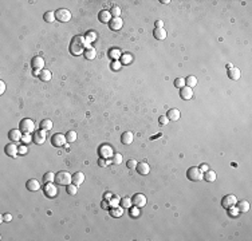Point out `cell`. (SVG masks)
Instances as JSON below:
<instances>
[{
    "label": "cell",
    "instance_id": "obj_1",
    "mask_svg": "<svg viewBox=\"0 0 252 241\" xmlns=\"http://www.w3.org/2000/svg\"><path fill=\"white\" fill-rule=\"evenodd\" d=\"M87 47H90V44L86 43V40H85V36H75L73 40H71V44H70V52L73 54L74 56H79L82 55L85 52Z\"/></svg>",
    "mask_w": 252,
    "mask_h": 241
},
{
    "label": "cell",
    "instance_id": "obj_2",
    "mask_svg": "<svg viewBox=\"0 0 252 241\" xmlns=\"http://www.w3.org/2000/svg\"><path fill=\"white\" fill-rule=\"evenodd\" d=\"M55 182L58 185H63V186H67L73 182V176L69 173V172H59L55 174Z\"/></svg>",
    "mask_w": 252,
    "mask_h": 241
},
{
    "label": "cell",
    "instance_id": "obj_3",
    "mask_svg": "<svg viewBox=\"0 0 252 241\" xmlns=\"http://www.w3.org/2000/svg\"><path fill=\"white\" fill-rule=\"evenodd\" d=\"M19 129H20V131L23 133V134H31V133L35 131V123H34L32 119L24 118V119L20 120Z\"/></svg>",
    "mask_w": 252,
    "mask_h": 241
},
{
    "label": "cell",
    "instance_id": "obj_4",
    "mask_svg": "<svg viewBox=\"0 0 252 241\" xmlns=\"http://www.w3.org/2000/svg\"><path fill=\"white\" fill-rule=\"evenodd\" d=\"M187 177H188V180H191V181L199 182V181H201L202 178H204V173L200 170V168H195V166H193V168H189L188 169Z\"/></svg>",
    "mask_w": 252,
    "mask_h": 241
},
{
    "label": "cell",
    "instance_id": "obj_5",
    "mask_svg": "<svg viewBox=\"0 0 252 241\" xmlns=\"http://www.w3.org/2000/svg\"><path fill=\"white\" fill-rule=\"evenodd\" d=\"M55 17L56 20L66 23V21H70L71 19V12L69 10H66V8H59L58 11H55Z\"/></svg>",
    "mask_w": 252,
    "mask_h": 241
},
{
    "label": "cell",
    "instance_id": "obj_6",
    "mask_svg": "<svg viewBox=\"0 0 252 241\" xmlns=\"http://www.w3.org/2000/svg\"><path fill=\"white\" fill-rule=\"evenodd\" d=\"M67 144V139H66V135H63L62 133H56L51 137V145L55 146V147H62L63 145Z\"/></svg>",
    "mask_w": 252,
    "mask_h": 241
},
{
    "label": "cell",
    "instance_id": "obj_7",
    "mask_svg": "<svg viewBox=\"0 0 252 241\" xmlns=\"http://www.w3.org/2000/svg\"><path fill=\"white\" fill-rule=\"evenodd\" d=\"M31 67L34 69L35 74H39L42 70H44V59L42 56H34L32 60H31Z\"/></svg>",
    "mask_w": 252,
    "mask_h": 241
},
{
    "label": "cell",
    "instance_id": "obj_8",
    "mask_svg": "<svg viewBox=\"0 0 252 241\" xmlns=\"http://www.w3.org/2000/svg\"><path fill=\"white\" fill-rule=\"evenodd\" d=\"M132 202H133V206H137V208H143L146 205V202H148V200H146V197L143 196L142 193H138V194H136L134 197L132 198Z\"/></svg>",
    "mask_w": 252,
    "mask_h": 241
},
{
    "label": "cell",
    "instance_id": "obj_9",
    "mask_svg": "<svg viewBox=\"0 0 252 241\" xmlns=\"http://www.w3.org/2000/svg\"><path fill=\"white\" fill-rule=\"evenodd\" d=\"M236 202H237L236 196H233V194H228V196H225V197L223 198V201H221V205H223V206L225 208V209H229V208L235 206Z\"/></svg>",
    "mask_w": 252,
    "mask_h": 241
},
{
    "label": "cell",
    "instance_id": "obj_10",
    "mask_svg": "<svg viewBox=\"0 0 252 241\" xmlns=\"http://www.w3.org/2000/svg\"><path fill=\"white\" fill-rule=\"evenodd\" d=\"M43 190H44V194H46L47 197H50V198L55 197V196L58 194V189H56V186L54 185L52 182H47V184L44 185Z\"/></svg>",
    "mask_w": 252,
    "mask_h": 241
},
{
    "label": "cell",
    "instance_id": "obj_11",
    "mask_svg": "<svg viewBox=\"0 0 252 241\" xmlns=\"http://www.w3.org/2000/svg\"><path fill=\"white\" fill-rule=\"evenodd\" d=\"M122 26H124V20L121 17H113L109 23V27L111 31H119L122 28Z\"/></svg>",
    "mask_w": 252,
    "mask_h": 241
},
{
    "label": "cell",
    "instance_id": "obj_12",
    "mask_svg": "<svg viewBox=\"0 0 252 241\" xmlns=\"http://www.w3.org/2000/svg\"><path fill=\"white\" fill-rule=\"evenodd\" d=\"M8 138H10L12 142H19V141H22V138H23V133L20 131V129H12V130L8 133Z\"/></svg>",
    "mask_w": 252,
    "mask_h": 241
},
{
    "label": "cell",
    "instance_id": "obj_13",
    "mask_svg": "<svg viewBox=\"0 0 252 241\" xmlns=\"http://www.w3.org/2000/svg\"><path fill=\"white\" fill-rule=\"evenodd\" d=\"M32 138H34L32 141H34L36 145H42V144H44V141H46V131L40 129L39 131H35V134H34Z\"/></svg>",
    "mask_w": 252,
    "mask_h": 241
},
{
    "label": "cell",
    "instance_id": "obj_14",
    "mask_svg": "<svg viewBox=\"0 0 252 241\" xmlns=\"http://www.w3.org/2000/svg\"><path fill=\"white\" fill-rule=\"evenodd\" d=\"M180 97H181L184 101H189V99H192V97H193V88L188 87V86L182 87L181 90H180Z\"/></svg>",
    "mask_w": 252,
    "mask_h": 241
},
{
    "label": "cell",
    "instance_id": "obj_15",
    "mask_svg": "<svg viewBox=\"0 0 252 241\" xmlns=\"http://www.w3.org/2000/svg\"><path fill=\"white\" fill-rule=\"evenodd\" d=\"M26 187L30 191H38L40 189V182L38 180H35V178H31V180L27 181L26 184Z\"/></svg>",
    "mask_w": 252,
    "mask_h": 241
},
{
    "label": "cell",
    "instance_id": "obj_16",
    "mask_svg": "<svg viewBox=\"0 0 252 241\" xmlns=\"http://www.w3.org/2000/svg\"><path fill=\"white\" fill-rule=\"evenodd\" d=\"M136 169L141 176H146V174H149V172H150V166L146 162H138Z\"/></svg>",
    "mask_w": 252,
    "mask_h": 241
},
{
    "label": "cell",
    "instance_id": "obj_17",
    "mask_svg": "<svg viewBox=\"0 0 252 241\" xmlns=\"http://www.w3.org/2000/svg\"><path fill=\"white\" fill-rule=\"evenodd\" d=\"M17 153H19V147L15 144H8L6 146V154L10 155V157H16Z\"/></svg>",
    "mask_w": 252,
    "mask_h": 241
},
{
    "label": "cell",
    "instance_id": "obj_18",
    "mask_svg": "<svg viewBox=\"0 0 252 241\" xmlns=\"http://www.w3.org/2000/svg\"><path fill=\"white\" fill-rule=\"evenodd\" d=\"M98 19H99L101 23H110V20L113 19V16H111L110 11L103 10V11L99 12V15H98Z\"/></svg>",
    "mask_w": 252,
    "mask_h": 241
},
{
    "label": "cell",
    "instance_id": "obj_19",
    "mask_svg": "<svg viewBox=\"0 0 252 241\" xmlns=\"http://www.w3.org/2000/svg\"><path fill=\"white\" fill-rule=\"evenodd\" d=\"M134 139V134L132 131H125L122 134V137H121V142H122L124 145H130Z\"/></svg>",
    "mask_w": 252,
    "mask_h": 241
},
{
    "label": "cell",
    "instance_id": "obj_20",
    "mask_svg": "<svg viewBox=\"0 0 252 241\" xmlns=\"http://www.w3.org/2000/svg\"><path fill=\"white\" fill-rule=\"evenodd\" d=\"M235 206L237 208V210L241 212V213H245V212L250 210V202H248V201H244V200L239 201V202H236Z\"/></svg>",
    "mask_w": 252,
    "mask_h": 241
},
{
    "label": "cell",
    "instance_id": "obj_21",
    "mask_svg": "<svg viewBox=\"0 0 252 241\" xmlns=\"http://www.w3.org/2000/svg\"><path fill=\"white\" fill-rule=\"evenodd\" d=\"M83 181H85V174H83L82 172H76L74 176H73V184H75L76 186L82 185Z\"/></svg>",
    "mask_w": 252,
    "mask_h": 241
},
{
    "label": "cell",
    "instance_id": "obj_22",
    "mask_svg": "<svg viewBox=\"0 0 252 241\" xmlns=\"http://www.w3.org/2000/svg\"><path fill=\"white\" fill-rule=\"evenodd\" d=\"M166 117L169 118V120H178L180 117H181V113H180L178 109H170L168 111V115Z\"/></svg>",
    "mask_w": 252,
    "mask_h": 241
},
{
    "label": "cell",
    "instance_id": "obj_23",
    "mask_svg": "<svg viewBox=\"0 0 252 241\" xmlns=\"http://www.w3.org/2000/svg\"><path fill=\"white\" fill-rule=\"evenodd\" d=\"M240 75H241V73H240V70L237 69V67H232V69L228 70V77L231 78L232 80H237L240 78Z\"/></svg>",
    "mask_w": 252,
    "mask_h": 241
},
{
    "label": "cell",
    "instance_id": "obj_24",
    "mask_svg": "<svg viewBox=\"0 0 252 241\" xmlns=\"http://www.w3.org/2000/svg\"><path fill=\"white\" fill-rule=\"evenodd\" d=\"M38 77L40 78V80H43V82H48V80L51 79V77H52V74H51V71L50 70H42L40 73L38 74Z\"/></svg>",
    "mask_w": 252,
    "mask_h": 241
},
{
    "label": "cell",
    "instance_id": "obj_25",
    "mask_svg": "<svg viewBox=\"0 0 252 241\" xmlns=\"http://www.w3.org/2000/svg\"><path fill=\"white\" fill-rule=\"evenodd\" d=\"M153 35H154V38L157 40H164L166 38V31L165 28H156L153 31Z\"/></svg>",
    "mask_w": 252,
    "mask_h": 241
},
{
    "label": "cell",
    "instance_id": "obj_26",
    "mask_svg": "<svg viewBox=\"0 0 252 241\" xmlns=\"http://www.w3.org/2000/svg\"><path fill=\"white\" fill-rule=\"evenodd\" d=\"M83 55H85V58H86V59H89V60H93L94 58H95L97 52H95V50H94L93 47H87L86 50H85Z\"/></svg>",
    "mask_w": 252,
    "mask_h": 241
},
{
    "label": "cell",
    "instance_id": "obj_27",
    "mask_svg": "<svg viewBox=\"0 0 252 241\" xmlns=\"http://www.w3.org/2000/svg\"><path fill=\"white\" fill-rule=\"evenodd\" d=\"M40 129L44 131H50L52 129V122L51 119H43L42 122H40Z\"/></svg>",
    "mask_w": 252,
    "mask_h": 241
},
{
    "label": "cell",
    "instance_id": "obj_28",
    "mask_svg": "<svg viewBox=\"0 0 252 241\" xmlns=\"http://www.w3.org/2000/svg\"><path fill=\"white\" fill-rule=\"evenodd\" d=\"M204 180L208 182H215L216 181V173L213 170H206L204 173Z\"/></svg>",
    "mask_w": 252,
    "mask_h": 241
},
{
    "label": "cell",
    "instance_id": "obj_29",
    "mask_svg": "<svg viewBox=\"0 0 252 241\" xmlns=\"http://www.w3.org/2000/svg\"><path fill=\"white\" fill-rule=\"evenodd\" d=\"M76 138H78V135H76V131H74V130L67 131V134H66L67 144H73V142H75V141H76Z\"/></svg>",
    "mask_w": 252,
    "mask_h": 241
},
{
    "label": "cell",
    "instance_id": "obj_30",
    "mask_svg": "<svg viewBox=\"0 0 252 241\" xmlns=\"http://www.w3.org/2000/svg\"><path fill=\"white\" fill-rule=\"evenodd\" d=\"M95 39H97V32H95V31H89V32L85 35V40H86L87 44L93 43Z\"/></svg>",
    "mask_w": 252,
    "mask_h": 241
},
{
    "label": "cell",
    "instance_id": "obj_31",
    "mask_svg": "<svg viewBox=\"0 0 252 241\" xmlns=\"http://www.w3.org/2000/svg\"><path fill=\"white\" fill-rule=\"evenodd\" d=\"M185 84H187L188 87L193 88L195 86H197V78H196V77H193V75H189V77L185 79Z\"/></svg>",
    "mask_w": 252,
    "mask_h": 241
},
{
    "label": "cell",
    "instance_id": "obj_32",
    "mask_svg": "<svg viewBox=\"0 0 252 241\" xmlns=\"http://www.w3.org/2000/svg\"><path fill=\"white\" fill-rule=\"evenodd\" d=\"M122 213H124V208L122 206H114L110 210V214L113 217H121V216H122Z\"/></svg>",
    "mask_w": 252,
    "mask_h": 241
},
{
    "label": "cell",
    "instance_id": "obj_33",
    "mask_svg": "<svg viewBox=\"0 0 252 241\" xmlns=\"http://www.w3.org/2000/svg\"><path fill=\"white\" fill-rule=\"evenodd\" d=\"M66 190H67V194H70V196H75V194H76V191H78V186L71 182L70 185H67V186H66Z\"/></svg>",
    "mask_w": 252,
    "mask_h": 241
},
{
    "label": "cell",
    "instance_id": "obj_34",
    "mask_svg": "<svg viewBox=\"0 0 252 241\" xmlns=\"http://www.w3.org/2000/svg\"><path fill=\"white\" fill-rule=\"evenodd\" d=\"M43 181H44V184H47V182H54L55 181V174L52 172H47L43 176Z\"/></svg>",
    "mask_w": 252,
    "mask_h": 241
},
{
    "label": "cell",
    "instance_id": "obj_35",
    "mask_svg": "<svg viewBox=\"0 0 252 241\" xmlns=\"http://www.w3.org/2000/svg\"><path fill=\"white\" fill-rule=\"evenodd\" d=\"M56 17H55V12H52V11H47L46 13H44V20L47 21V23H52L54 20H55Z\"/></svg>",
    "mask_w": 252,
    "mask_h": 241
},
{
    "label": "cell",
    "instance_id": "obj_36",
    "mask_svg": "<svg viewBox=\"0 0 252 241\" xmlns=\"http://www.w3.org/2000/svg\"><path fill=\"white\" fill-rule=\"evenodd\" d=\"M121 60H122L124 64H129V63H132L133 56L130 54H124V55H121Z\"/></svg>",
    "mask_w": 252,
    "mask_h": 241
},
{
    "label": "cell",
    "instance_id": "obj_37",
    "mask_svg": "<svg viewBox=\"0 0 252 241\" xmlns=\"http://www.w3.org/2000/svg\"><path fill=\"white\" fill-rule=\"evenodd\" d=\"M110 13H111V16L113 17H121V8L118 6H114L113 8H111Z\"/></svg>",
    "mask_w": 252,
    "mask_h": 241
},
{
    "label": "cell",
    "instance_id": "obj_38",
    "mask_svg": "<svg viewBox=\"0 0 252 241\" xmlns=\"http://www.w3.org/2000/svg\"><path fill=\"white\" fill-rule=\"evenodd\" d=\"M111 161H113V163H115V165L122 163V155L119 153H115V154H113V157H111Z\"/></svg>",
    "mask_w": 252,
    "mask_h": 241
},
{
    "label": "cell",
    "instance_id": "obj_39",
    "mask_svg": "<svg viewBox=\"0 0 252 241\" xmlns=\"http://www.w3.org/2000/svg\"><path fill=\"white\" fill-rule=\"evenodd\" d=\"M132 205H133L132 200L128 198V197H125V198L121 200V206H122V208H130V206H132Z\"/></svg>",
    "mask_w": 252,
    "mask_h": 241
},
{
    "label": "cell",
    "instance_id": "obj_40",
    "mask_svg": "<svg viewBox=\"0 0 252 241\" xmlns=\"http://www.w3.org/2000/svg\"><path fill=\"white\" fill-rule=\"evenodd\" d=\"M174 86H176L177 88L185 87V79H184V78H177L176 80H174Z\"/></svg>",
    "mask_w": 252,
    "mask_h": 241
},
{
    "label": "cell",
    "instance_id": "obj_41",
    "mask_svg": "<svg viewBox=\"0 0 252 241\" xmlns=\"http://www.w3.org/2000/svg\"><path fill=\"white\" fill-rule=\"evenodd\" d=\"M118 202H121V200L117 197V196H114V197H111V200H110L109 204H110L111 208H114V206H117V205H118Z\"/></svg>",
    "mask_w": 252,
    "mask_h": 241
},
{
    "label": "cell",
    "instance_id": "obj_42",
    "mask_svg": "<svg viewBox=\"0 0 252 241\" xmlns=\"http://www.w3.org/2000/svg\"><path fill=\"white\" fill-rule=\"evenodd\" d=\"M126 163H128V168H129V169H132V170H133V169H136V168H137V163H138V162H137L136 159H129Z\"/></svg>",
    "mask_w": 252,
    "mask_h": 241
},
{
    "label": "cell",
    "instance_id": "obj_43",
    "mask_svg": "<svg viewBox=\"0 0 252 241\" xmlns=\"http://www.w3.org/2000/svg\"><path fill=\"white\" fill-rule=\"evenodd\" d=\"M34 139V138H31V134H23V138H22V141H23V144L27 145L30 144V141Z\"/></svg>",
    "mask_w": 252,
    "mask_h": 241
},
{
    "label": "cell",
    "instance_id": "obj_44",
    "mask_svg": "<svg viewBox=\"0 0 252 241\" xmlns=\"http://www.w3.org/2000/svg\"><path fill=\"white\" fill-rule=\"evenodd\" d=\"M110 56L113 58V59H118V58H121V55H119V51L118 50H111L110 51Z\"/></svg>",
    "mask_w": 252,
    "mask_h": 241
},
{
    "label": "cell",
    "instance_id": "obj_45",
    "mask_svg": "<svg viewBox=\"0 0 252 241\" xmlns=\"http://www.w3.org/2000/svg\"><path fill=\"white\" fill-rule=\"evenodd\" d=\"M228 212H229V214H231L232 217H236V216H237V213H239V210H237V208H236V206L229 208V209H228Z\"/></svg>",
    "mask_w": 252,
    "mask_h": 241
},
{
    "label": "cell",
    "instance_id": "obj_46",
    "mask_svg": "<svg viewBox=\"0 0 252 241\" xmlns=\"http://www.w3.org/2000/svg\"><path fill=\"white\" fill-rule=\"evenodd\" d=\"M168 122H169V118L166 117V115H161V117H160V123L161 125H166Z\"/></svg>",
    "mask_w": 252,
    "mask_h": 241
},
{
    "label": "cell",
    "instance_id": "obj_47",
    "mask_svg": "<svg viewBox=\"0 0 252 241\" xmlns=\"http://www.w3.org/2000/svg\"><path fill=\"white\" fill-rule=\"evenodd\" d=\"M26 153H27V146H26V145H20V146H19V154L24 155Z\"/></svg>",
    "mask_w": 252,
    "mask_h": 241
},
{
    "label": "cell",
    "instance_id": "obj_48",
    "mask_svg": "<svg viewBox=\"0 0 252 241\" xmlns=\"http://www.w3.org/2000/svg\"><path fill=\"white\" fill-rule=\"evenodd\" d=\"M111 69H113V70H119V69H121V63H119L118 60H115L114 63L111 64Z\"/></svg>",
    "mask_w": 252,
    "mask_h": 241
},
{
    "label": "cell",
    "instance_id": "obj_49",
    "mask_svg": "<svg viewBox=\"0 0 252 241\" xmlns=\"http://www.w3.org/2000/svg\"><path fill=\"white\" fill-rule=\"evenodd\" d=\"M156 28H164V21L162 20H157L156 21Z\"/></svg>",
    "mask_w": 252,
    "mask_h": 241
},
{
    "label": "cell",
    "instance_id": "obj_50",
    "mask_svg": "<svg viewBox=\"0 0 252 241\" xmlns=\"http://www.w3.org/2000/svg\"><path fill=\"white\" fill-rule=\"evenodd\" d=\"M98 165H99L101 168H105L106 165H107V162H106V159H103V158H101L99 161H98Z\"/></svg>",
    "mask_w": 252,
    "mask_h": 241
},
{
    "label": "cell",
    "instance_id": "obj_51",
    "mask_svg": "<svg viewBox=\"0 0 252 241\" xmlns=\"http://www.w3.org/2000/svg\"><path fill=\"white\" fill-rule=\"evenodd\" d=\"M4 91H6V83L2 80V82H0V94H3Z\"/></svg>",
    "mask_w": 252,
    "mask_h": 241
},
{
    "label": "cell",
    "instance_id": "obj_52",
    "mask_svg": "<svg viewBox=\"0 0 252 241\" xmlns=\"http://www.w3.org/2000/svg\"><path fill=\"white\" fill-rule=\"evenodd\" d=\"M200 170L202 172V173H205L206 170H209V168H208V165H206V163H202L201 165V168H200Z\"/></svg>",
    "mask_w": 252,
    "mask_h": 241
},
{
    "label": "cell",
    "instance_id": "obj_53",
    "mask_svg": "<svg viewBox=\"0 0 252 241\" xmlns=\"http://www.w3.org/2000/svg\"><path fill=\"white\" fill-rule=\"evenodd\" d=\"M4 218H3V220L4 221H11L12 220V216H11V214L10 213H7V214H4V216H3Z\"/></svg>",
    "mask_w": 252,
    "mask_h": 241
},
{
    "label": "cell",
    "instance_id": "obj_54",
    "mask_svg": "<svg viewBox=\"0 0 252 241\" xmlns=\"http://www.w3.org/2000/svg\"><path fill=\"white\" fill-rule=\"evenodd\" d=\"M132 214H133V216H138V214H139L137 206H134V209H132Z\"/></svg>",
    "mask_w": 252,
    "mask_h": 241
},
{
    "label": "cell",
    "instance_id": "obj_55",
    "mask_svg": "<svg viewBox=\"0 0 252 241\" xmlns=\"http://www.w3.org/2000/svg\"><path fill=\"white\" fill-rule=\"evenodd\" d=\"M102 208H103V209L110 208V204H109V202H105V201H103V202H102Z\"/></svg>",
    "mask_w": 252,
    "mask_h": 241
},
{
    "label": "cell",
    "instance_id": "obj_56",
    "mask_svg": "<svg viewBox=\"0 0 252 241\" xmlns=\"http://www.w3.org/2000/svg\"><path fill=\"white\" fill-rule=\"evenodd\" d=\"M161 3H162V4H169L170 0H161Z\"/></svg>",
    "mask_w": 252,
    "mask_h": 241
},
{
    "label": "cell",
    "instance_id": "obj_57",
    "mask_svg": "<svg viewBox=\"0 0 252 241\" xmlns=\"http://www.w3.org/2000/svg\"><path fill=\"white\" fill-rule=\"evenodd\" d=\"M232 67H233V66H232L231 63H228V64H227V69H228V70H229V69H232Z\"/></svg>",
    "mask_w": 252,
    "mask_h": 241
}]
</instances>
